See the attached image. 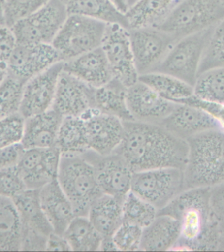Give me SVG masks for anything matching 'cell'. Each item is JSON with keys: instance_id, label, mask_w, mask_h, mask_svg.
I'll list each match as a JSON object with an SVG mask.
<instances>
[{"instance_id": "f907efd6", "label": "cell", "mask_w": 224, "mask_h": 252, "mask_svg": "<svg viewBox=\"0 0 224 252\" xmlns=\"http://www.w3.org/2000/svg\"><path fill=\"white\" fill-rule=\"evenodd\" d=\"M115 6L122 13L126 14L128 11V7L127 5L126 0H110Z\"/></svg>"}, {"instance_id": "74e56055", "label": "cell", "mask_w": 224, "mask_h": 252, "mask_svg": "<svg viewBox=\"0 0 224 252\" xmlns=\"http://www.w3.org/2000/svg\"><path fill=\"white\" fill-rule=\"evenodd\" d=\"M142 233V228L123 222L115 231L112 239L118 251H140Z\"/></svg>"}, {"instance_id": "4dcf8cb0", "label": "cell", "mask_w": 224, "mask_h": 252, "mask_svg": "<svg viewBox=\"0 0 224 252\" xmlns=\"http://www.w3.org/2000/svg\"><path fill=\"white\" fill-rule=\"evenodd\" d=\"M63 236L73 252L100 251L103 239L87 216H75Z\"/></svg>"}, {"instance_id": "f546056e", "label": "cell", "mask_w": 224, "mask_h": 252, "mask_svg": "<svg viewBox=\"0 0 224 252\" xmlns=\"http://www.w3.org/2000/svg\"><path fill=\"white\" fill-rule=\"evenodd\" d=\"M55 146L61 155H81L89 150L84 120L79 117L63 118Z\"/></svg>"}, {"instance_id": "7c38bea8", "label": "cell", "mask_w": 224, "mask_h": 252, "mask_svg": "<svg viewBox=\"0 0 224 252\" xmlns=\"http://www.w3.org/2000/svg\"><path fill=\"white\" fill-rule=\"evenodd\" d=\"M128 30L134 63L139 76L156 71L177 41L158 27Z\"/></svg>"}, {"instance_id": "d4e9b609", "label": "cell", "mask_w": 224, "mask_h": 252, "mask_svg": "<svg viewBox=\"0 0 224 252\" xmlns=\"http://www.w3.org/2000/svg\"><path fill=\"white\" fill-rule=\"evenodd\" d=\"M39 189H26L13 198L22 229L32 230L48 237L53 233L39 200Z\"/></svg>"}, {"instance_id": "ba28073f", "label": "cell", "mask_w": 224, "mask_h": 252, "mask_svg": "<svg viewBox=\"0 0 224 252\" xmlns=\"http://www.w3.org/2000/svg\"><path fill=\"white\" fill-rule=\"evenodd\" d=\"M63 0H50L11 27L18 44H52L68 17Z\"/></svg>"}, {"instance_id": "6da1fadb", "label": "cell", "mask_w": 224, "mask_h": 252, "mask_svg": "<svg viewBox=\"0 0 224 252\" xmlns=\"http://www.w3.org/2000/svg\"><path fill=\"white\" fill-rule=\"evenodd\" d=\"M124 138L115 152L122 155L133 172L175 168L183 170L188 144L159 124L123 122Z\"/></svg>"}, {"instance_id": "c3c4849f", "label": "cell", "mask_w": 224, "mask_h": 252, "mask_svg": "<svg viewBox=\"0 0 224 252\" xmlns=\"http://www.w3.org/2000/svg\"><path fill=\"white\" fill-rule=\"evenodd\" d=\"M217 251L224 252V219L220 220L219 225V245Z\"/></svg>"}, {"instance_id": "7402d4cb", "label": "cell", "mask_w": 224, "mask_h": 252, "mask_svg": "<svg viewBox=\"0 0 224 252\" xmlns=\"http://www.w3.org/2000/svg\"><path fill=\"white\" fill-rule=\"evenodd\" d=\"M63 117L51 108L42 114L25 119L21 144L25 150L55 146Z\"/></svg>"}, {"instance_id": "f6af8a7d", "label": "cell", "mask_w": 224, "mask_h": 252, "mask_svg": "<svg viewBox=\"0 0 224 252\" xmlns=\"http://www.w3.org/2000/svg\"><path fill=\"white\" fill-rule=\"evenodd\" d=\"M211 203L216 216L224 219V183L211 188Z\"/></svg>"}, {"instance_id": "4316f807", "label": "cell", "mask_w": 224, "mask_h": 252, "mask_svg": "<svg viewBox=\"0 0 224 252\" xmlns=\"http://www.w3.org/2000/svg\"><path fill=\"white\" fill-rule=\"evenodd\" d=\"M180 0H139L126 13L128 29L157 27Z\"/></svg>"}, {"instance_id": "681fc988", "label": "cell", "mask_w": 224, "mask_h": 252, "mask_svg": "<svg viewBox=\"0 0 224 252\" xmlns=\"http://www.w3.org/2000/svg\"><path fill=\"white\" fill-rule=\"evenodd\" d=\"M8 74H9L8 63L0 60V84L3 82Z\"/></svg>"}, {"instance_id": "7bdbcfd3", "label": "cell", "mask_w": 224, "mask_h": 252, "mask_svg": "<svg viewBox=\"0 0 224 252\" xmlns=\"http://www.w3.org/2000/svg\"><path fill=\"white\" fill-rule=\"evenodd\" d=\"M180 104L193 105V106L199 107V108L207 111L217 120L220 128L224 131V104H218L204 102V101L196 98L193 96L182 101Z\"/></svg>"}, {"instance_id": "60d3db41", "label": "cell", "mask_w": 224, "mask_h": 252, "mask_svg": "<svg viewBox=\"0 0 224 252\" xmlns=\"http://www.w3.org/2000/svg\"><path fill=\"white\" fill-rule=\"evenodd\" d=\"M17 45L11 27L0 24V60L8 63Z\"/></svg>"}, {"instance_id": "5b68a950", "label": "cell", "mask_w": 224, "mask_h": 252, "mask_svg": "<svg viewBox=\"0 0 224 252\" xmlns=\"http://www.w3.org/2000/svg\"><path fill=\"white\" fill-rule=\"evenodd\" d=\"M224 19L219 0H180L157 27L178 41L217 27Z\"/></svg>"}, {"instance_id": "4fadbf2b", "label": "cell", "mask_w": 224, "mask_h": 252, "mask_svg": "<svg viewBox=\"0 0 224 252\" xmlns=\"http://www.w3.org/2000/svg\"><path fill=\"white\" fill-rule=\"evenodd\" d=\"M61 158L56 146L24 150L17 166L27 189H40L57 180Z\"/></svg>"}, {"instance_id": "277c9868", "label": "cell", "mask_w": 224, "mask_h": 252, "mask_svg": "<svg viewBox=\"0 0 224 252\" xmlns=\"http://www.w3.org/2000/svg\"><path fill=\"white\" fill-rule=\"evenodd\" d=\"M57 180L75 216H87L93 202L103 194L92 165L81 154L61 155Z\"/></svg>"}, {"instance_id": "3957f363", "label": "cell", "mask_w": 224, "mask_h": 252, "mask_svg": "<svg viewBox=\"0 0 224 252\" xmlns=\"http://www.w3.org/2000/svg\"><path fill=\"white\" fill-rule=\"evenodd\" d=\"M184 190L212 188L224 183V131H207L187 140Z\"/></svg>"}, {"instance_id": "9a60e30c", "label": "cell", "mask_w": 224, "mask_h": 252, "mask_svg": "<svg viewBox=\"0 0 224 252\" xmlns=\"http://www.w3.org/2000/svg\"><path fill=\"white\" fill-rule=\"evenodd\" d=\"M95 89L63 69L51 108L63 118H81L93 108Z\"/></svg>"}, {"instance_id": "ee69618b", "label": "cell", "mask_w": 224, "mask_h": 252, "mask_svg": "<svg viewBox=\"0 0 224 252\" xmlns=\"http://www.w3.org/2000/svg\"><path fill=\"white\" fill-rule=\"evenodd\" d=\"M24 150L21 144L0 148V170L17 165Z\"/></svg>"}, {"instance_id": "f5cc1de1", "label": "cell", "mask_w": 224, "mask_h": 252, "mask_svg": "<svg viewBox=\"0 0 224 252\" xmlns=\"http://www.w3.org/2000/svg\"><path fill=\"white\" fill-rule=\"evenodd\" d=\"M139 1V0H126V2L127 3V5H128V9L130 7H132V5H134V4L137 3V2Z\"/></svg>"}, {"instance_id": "ffe728a7", "label": "cell", "mask_w": 224, "mask_h": 252, "mask_svg": "<svg viewBox=\"0 0 224 252\" xmlns=\"http://www.w3.org/2000/svg\"><path fill=\"white\" fill-rule=\"evenodd\" d=\"M63 69L95 89L107 84L114 78L101 47L63 62Z\"/></svg>"}, {"instance_id": "e575fe53", "label": "cell", "mask_w": 224, "mask_h": 252, "mask_svg": "<svg viewBox=\"0 0 224 252\" xmlns=\"http://www.w3.org/2000/svg\"><path fill=\"white\" fill-rule=\"evenodd\" d=\"M25 83L8 74L0 84V120L19 113Z\"/></svg>"}, {"instance_id": "603a6c76", "label": "cell", "mask_w": 224, "mask_h": 252, "mask_svg": "<svg viewBox=\"0 0 224 252\" xmlns=\"http://www.w3.org/2000/svg\"><path fill=\"white\" fill-rule=\"evenodd\" d=\"M180 221L172 216L158 214L156 219L143 229L140 251H172L180 236Z\"/></svg>"}, {"instance_id": "1f68e13d", "label": "cell", "mask_w": 224, "mask_h": 252, "mask_svg": "<svg viewBox=\"0 0 224 252\" xmlns=\"http://www.w3.org/2000/svg\"><path fill=\"white\" fill-rule=\"evenodd\" d=\"M142 81L170 102L180 103L193 96V87L172 75L152 72L140 75Z\"/></svg>"}, {"instance_id": "d590c367", "label": "cell", "mask_w": 224, "mask_h": 252, "mask_svg": "<svg viewBox=\"0 0 224 252\" xmlns=\"http://www.w3.org/2000/svg\"><path fill=\"white\" fill-rule=\"evenodd\" d=\"M219 66H224V19L214 30L202 60L199 73Z\"/></svg>"}, {"instance_id": "44dd1931", "label": "cell", "mask_w": 224, "mask_h": 252, "mask_svg": "<svg viewBox=\"0 0 224 252\" xmlns=\"http://www.w3.org/2000/svg\"><path fill=\"white\" fill-rule=\"evenodd\" d=\"M39 194L41 208L53 232L63 235L75 214L58 180H53L41 188Z\"/></svg>"}, {"instance_id": "484cf974", "label": "cell", "mask_w": 224, "mask_h": 252, "mask_svg": "<svg viewBox=\"0 0 224 252\" xmlns=\"http://www.w3.org/2000/svg\"><path fill=\"white\" fill-rule=\"evenodd\" d=\"M127 89L128 87L114 77L107 84L95 89L93 108L117 117L123 122L133 120L127 105Z\"/></svg>"}, {"instance_id": "cb8c5ba5", "label": "cell", "mask_w": 224, "mask_h": 252, "mask_svg": "<svg viewBox=\"0 0 224 252\" xmlns=\"http://www.w3.org/2000/svg\"><path fill=\"white\" fill-rule=\"evenodd\" d=\"M123 202L102 194L91 205L87 218L103 238H110L123 223Z\"/></svg>"}, {"instance_id": "d6986e66", "label": "cell", "mask_w": 224, "mask_h": 252, "mask_svg": "<svg viewBox=\"0 0 224 252\" xmlns=\"http://www.w3.org/2000/svg\"><path fill=\"white\" fill-rule=\"evenodd\" d=\"M159 125L186 141L207 131L221 128L217 120L207 111L180 103H176L172 112Z\"/></svg>"}, {"instance_id": "52a82bcc", "label": "cell", "mask_w": 224, "mask_h": 252, "mask_svg": "<svg viewBox=\"0 0 224 252\" xmlns=\"http://www.w3.org/2000/svg\"><path fill=\"white\" fill-rule=\"evenodd\" d=\"M215 27L176 41L154 72L172 75L193 87Z\"/></svg>"}, {"instance_id": "8992f818", "label": "cell", "mask_w": 224, "mask_h": 252, "mask_svg": "<svg viewBox=\"0 0 224 252\" xmlns=\"http://www.w3.org/2000/svg\"><path fill=\"white\" fill-rule=\"evenodd\" d=\"M107 24L85 16L68 15L51 45L61 61L72 60L101 47Z\"/></svg>"}, {"instance_id": "b9f144b4", "label": "cell", "mask_w": 224, "mask_h": 252, "mask_svg": "<svg viewBox=\"0 0 224 252\" xmlns=\"http://www.w3.org/2000/svg\"><path fill=\"white\" fill-rule=\"evenodd\" d=\"M47 238L46 236L32 230L21 229V251H45Z\"/></svg>"}, {"instance_id": "2e32d148", "label": "cell", "mask_w": 224, "mask_h": 252, "mask_svg": "<svg viewBox=\"0 0 224 252\" xmlns=\"http://www.w3.org/2000/svg\"><path fill=\"white\" fill-rule=\"evenodd\" d=\"M86 128L89 150L106 156L120 146L124 134L123 121L92 108L82 117Z\"/></svg>"}, {"instance_id": "f35d334b", "label": "cell", "mask_w": 224, "mask_h": 252, "mask_svg": "<svg viewBox=\"0 0 224 252\" xmlns=\"http://www.w3.org/2000/svg\"><path fill=\"white\" fill-rule=\"evenodd\" d=\"M50 0H5L6 25L11 27L19 20L40 9Z\"/></svg>"}, {"instance_id": "5bb4252c", "label": "cell", "mask_w": 224, "mask_h": 252, "mask_svg": "<svg viewBox=\"0 0 224 252\" xmlns=\"http://www.w3.org/2000/svg\"><path fill=\"white\" fill-rule=\"evenodd\" d=\"M63 69L61 61L26 81L19 111L24 118L37 116L52 108L57 81Z\"/></svg>"}, {"instance_id": "db71d44e", "label": "cell", "mask_w": 224, "mask_h": 252, "mask_svg": "<svg viewBox=\"0 0 224 252\" xmlns=\"http://www.w3.org/2000/svg\"><path fill=\"white\" fill-rule=\"evenodd\" d=\"M219 1L224 6V0H219Z\"/></svg>"}, {"instance_id": "7dc6e473", "label": "cell", "mask_w": 224, "mask_h": 252, "mask_svg": "<svg viewBox=\"0 0 224 252\" xmlns=\"http://www.w3.org/2000/svg\"><path fill=\"white\" fill-rule=\"evenodd\" d=\"M100 251H118L112 237L103 238L102 244H101Z\"/></svg>"}, {"instance_id": "30bf717a", "label": "cell", "mask_w": 224, "mask_h": 252, "mask_svg": "<svg viewBox=\"0 0 224 252\" xmlns=\"http://www.w3.org/2000/svg\"><path fill=\"white\" fill-rule=\"evenodd\" d=\"M81 155L92 165L102 193L124 200L131 189L134 174L124 157L116 152L102 156L91 150Z\"/></svg>"}, {"instance_id": "ac0fdd59", "label": "cell", "mask_w": 224, "mask_h": 252, "mask_svg": "<svg viewBox=\"0 0 224 252\" xmlns=\"http://www.w3.org/2000/svg\"><path fill=\"white\" fill-rule=\"evenodd\" d=\"M61 61L51 44H18L8 62L9 74L26 82Z\"/></svg>"}, {"instance_id": "9c48e42d", "label": "cell", "mask_w": 224, "mask_h": 252, "mask_svg": "<svg viewBox=\"0 0 224 252\" xmlns=\"http://www.w3.org/2000/svg\"><path fill=\"white\" fill-rule=\"evenodd\" d=\"M184 190L183 170L163 168L134 172L130 191L154 206L158 211Z\"/></svg>"}, {"instance_id": "ab89813d", "label": "cell", "mask_w": 224, "mask_h": 252, "mask_svg": "<svg viewBox=\"0 0 224 252\" xmlns=\"http://www.w3.org/2000/svg\"><path fill=\"white\" fill-rule=\"evenodd\" d=\"M26 189L17 165L0 170V196L13 199Z\"/></svg>"}, {"instance_id": "8d00e7d4", "label": "cell", "mask_w": 224, "mask_h": 252, "mask_svg": "<svg viewBox=\"0 0 224 252\" xmlns=\"http://www.w3.org/2000/svg\"><path fill=\"white\" fill-rule=\"evenodd\" d=\"M25 118L20 113L0 120V148L21 144Z\"/></svg>"}, {"instance_id": "d6a6232c", "label": "cell", "mask_w": 224, "mask_h": 252, "mask_svg": "<svg viewBox=\"0 0 224 252\" xmlns=\"http://www.w3.org/2000/svg\"><path fill=\"white\" fill-rule=\"evenodd\" d=\"M193 96L213 104H224V66L199 73L193 85Z\"/></svg>"}, {"instance_id": "7a4b0ae2", "label": "cell", "mask_w": 224, "mask_h": 252, "mask_svg": "<svg viewBox=\"0 0 224 252\" xmlns=\"http://www.w3.org/2000/svg\"><path fill=\"white\" fill-rule=\"evenodd\" d=\"M158 214L180 221V236L172 251H217L220 220L211 203V188L183 190Z\"/></svg>"}, {"instance_id": "8fae6325", "label": "cell", "mask_w": 224, "mask_h": 252, "mask_svg": "<svg viewBox=\"0 0 224 252\" xmlns=\"http://www.w3.org/2000/svg\"><path fill=\"white\" fill-rule=\"evenodd\" d=\"M114 78L128 87L139 79L130 45L129 30L116 23H108L101 45Z\"/></svg>"}, {"instance_id": "836d02e7", "label": "cell", "mask_w": 224, "mask_h": 252, "mask_svg": "<svg viewBox=\"0 0 224 252\" xmlns=\"http://www.w3.org/2000/svg\"><path fill=\"white\" fill-rule=\"evenodd\" d=\"M123 222L144 229L152 223L158 214V210L140 196L130 191L122 206Z\"/></svg>"}, {"instance_id": "bcb514c9", "label": "cell", "mask_w": 224, "mask_h": 252, "mask_svg": "<svg viewBox=\"0 0 224 252\" xmlns=\"http://www.w3.org/2000/svg\"><path fill=\"white\" fill-rule=\"evenodd\" d=\"M45 251L70 252L72 250L63 235H58L53 232L47 238Z\"/></svg>"}, {"instance_id": "83f0119b", "label": "cell", "mask_w": 224, "mask_h": 252, "mask_svg": "<svg viewBox=\"0 0 224 252\" xmlns=\"http://www.w3.org/2000/svg\"><path fill=\"white\" fill-rule=\"evenodd\" d=\"M68 15H77L100 20L106 23H116L128 29L126 14L110 0H63Z\"/></svg>"}, {"instance_id": "f1b7e54d", "label": "cell", "mask_w": 224, "mask_h": 252, "mask_svg": "<svg viewBox=\"0 0 224 252\" xmlns=\"http://www.w3.org/2000/svg\"><path fill=\"white\" fill-rule=\"evenodd\" d=\"M21 222L13 200L0 196V251L19 252Z\"/></svg>"}, {"instance_id": "816d5d0a", "label": "cell", "mask_w": 224, "mask_h": 252, "mask_svg": "<svg viewBox=\"0 0 224 252\" xmlns=\"http://www.w3.org/2000/svg\"><path fill=\"white\" fill-rule=\"evenodd\" d=\"M0 24L6 25L5 19V0H0Z\"/></svg>"}, {"instance_id": "e0dca14e", "label": "cell", "mask_w": 224, "mask_h": 252, "mask_svg": "<svg viewBox=\"0 0 224 252\" xmlns=\"http://www.w3.org/2000/svg\"><path fill=\"white\" fill-rule=\"evenodd\" d=\"M126 100L132 120L154 124H160L176 104L164 98L140 80L128 87Z\"/></svg>"}]
</instances>
